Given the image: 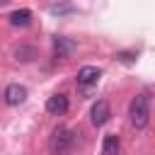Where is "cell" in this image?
<instances>
[{
    "instance_id": "obj_2",
    "label": "cell",
    "mask_w": 155,
    "mask_h": 155,
    "mask_svg": "<svg viewBox=\"0 0 155 155\" xmlns=\"http://www.w3.org/2000/svg\"><path fill=\"white\" fill-rule=\"evenodd\" d=\"M73 143H75V131H70L65 126H58L48 138V148L53 155H65L73 148Z\"/></svg>"
},
{
    "instance_id": "obj_4",
    "label": "cell",
    "mask_w": 155,
    "mask_h": 155,
    "mask_svg": "<svg viewBox=\"0 0 155 155\" xmlns=\"http://www.w3.org/2000/svg\"><path fill=\"white\" fill-rule=\"evenodd\" d=\"M68 107H70V102H68V97L63 92H56V94H51L46 99V111L51 116H63L68 111Z\"/></svg>"
},
{
    "instance_id": "obj_11",
    "label": "cell",
    "mask_w": 155,
    "mask_h": 155,
    "mask_svg": "<svg viewBox=\"0 0 155 155\" xmlns=\"http://www.w3.org/2000/svg\"><path fill=\"white\" fill-rule=\"evenodd\" d=\"M0 2H7V0H0Z\"/></svg>"
},
{
    "instance_id": "obj_8",
    "label": "cell",
    "mask_w": 155,
    "mask_h": 155,
    "mask_svg": "<svg viewBox=\"0 0 155 155\" xmlns=\"http://www.w3.org/2000/svg\"><path fill=\"white\" fill-rule=\"evenodd\" d=\"M29 22H31V12L24 10V7H22V10H15V12L10 15V24H12V27H27Z\"/></svg>"
},
{
    "instance_id": "obj_5",
    "label": "cell",
    "mask_w": 155,
    "mask_h": 155,
    "mask_svg": "<svg viewBox=\"0 0 155 155\" xmlns=\"http://www.w3.org/2000/svg\"><path fill=\"white\" fill-rule=\"evenodd\" d=\"M5 104H10V107H17V104H22L24 99H27V87L24 85H7L5 87Z\"/></svg>"
},
{
    "instance_id": "obj_10",
    "label": "cell",
    "mask_w": 155,
    "mask_h": 155,
    "mask_svg": "<svg viewBox=\"0 0 155 155\" xmlns=\"http://www.w3.org/2000/svg\"><path fill=\"white\" fill-rule=\"evenodd\" d=\"M15 56H17V61H24V63H27V61H31V58L36 56V51H34V48H19Z\"/></svg>"
},
{
    "instance_id": "obj_1",
    "label": "cell",
    "mask_w": 155,
    "mask_h": 155,
    "mask_svg": "<svg viewBox=\"0 0 155 155\" xmlns=\"http://www.w3.org/2000/svg\"><path fill=\"white\" fill-rule=\"evenodd\" d=\"M128 119H131L133 128H138V131H143L148 126V121H150V99H148V94H136L131 99Z\"/></svg>"
},
{
    "instance_id": "obj_6",
    "label": "cell",
    "mask_w": 155,
    "mask_h": 155,
    "mask_svg": "<svg viewBox=\"0 0 155 155\" xmlns=\"http://www.w3.org/2000/svg\"><path fill=\"white\" fill-rule=\"evenodd\" d=\"M99 78H102V70H99L97 65H85V68H80L78 75H75L78 85H94Z\"/></svg>"
},
{
    "instance_id": "obj_7",
    "label": "cell",
    "mask_w": 155,
    "mask_h": 155,
    "mask_svg": "<svg viewBox=\"0 0 155 155\" xmlns=\"http://www.w3.org/2000/svg\"><path fill=\"white\" fill-rule=\"evenodd\" d=\"M53 51L58 58H68L73 51H75V41L68 39V36H56L53 39Z\"/></svg>"
},
{
    "instance_id": "obj_3",
    "label": "cell",
    "mask_w": 155,
    "mask_h": 155,
    "mask_svg": "<svg viewBox=\"0 0 155 155\" xmlns=\"http://www.w3.org/2000/svg\"><path fill=\"white\" fill-rule=\"evenodd\" d=\"M90 119H92L94 126H104V124L111 119V107H109V102H107V99H97V102L92 104Z\"/></svg>"
},
{
    "instance_id": "obj_9",
    "label": "cell",
    "mask_w": 155,
    "mask_h": 155,
    "mask_svg": "<svg viewBox=\"0 0 155 155\" xmlns=\"http://www.w3.org/2000/svg\"><path fill=\"white\" fill-rule=\"evenodd\" d=\"M102 153H104V155H116V153H119V136H116V133H107V136H104Z\"/></svg>"
}]
</instances>
